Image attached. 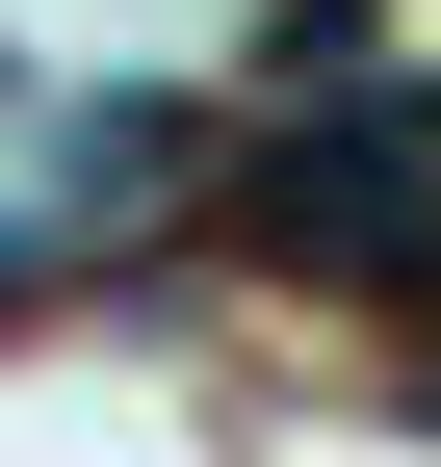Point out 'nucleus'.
Wrapping results in <instances>:
<instances>
[{
    "mask_svg": "<svg viewBox=\"0 0 441 467\" xmlns=\"http://www.w3.org/2000/svg\"><path fill=\"white\" fill-rule=\"evenodd\" d=\"M260 208H286V260H364V285H415V260H441V156L390 130V104L286 130V156H260Z\"/></svg>",
    "mask_w": 441,
    "mask_h": 467,
    "instance_id": "1",
    "label": "nucleus"
}]
</instances>
